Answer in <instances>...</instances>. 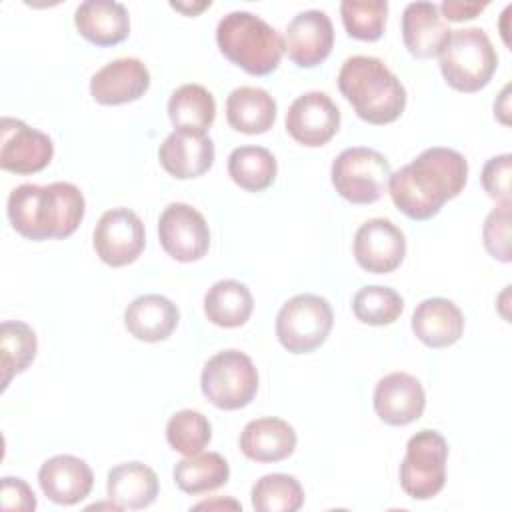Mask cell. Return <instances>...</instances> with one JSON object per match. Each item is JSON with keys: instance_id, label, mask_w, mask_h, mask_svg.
<instances>
[{"instance_id": "cell-1", "label": "cell", "mask_w": 512, "mask_h": 512, "mask_svg": "<svg viewBox=\"0 0 512 512\" xmlns=\"http://www.w3.org/2000/svg\"><path fill=\"white\" fill-rule=\"evenodd\" d=\"M468 180L466 158L452 148L432 146L388 178L394 206L412 220H430L456 198Z\"/></svg>"}, {"instance_id": "cell-2", "label": "cell", "mask_w": 512, "mask_h": 512, "mask_svg": "<svg viewBox=\"0 0 512 512\" xmlns=\"http://www.w3.org/2000/svg\"><path fill=\"white\" fill-rule=\"evenodd\" d=\"M86 212V200L78 186L70 182L20 184L6 204L12 228L28 240H62L76 232Z\"/></svg>"}, {"instance_id": "cell-3", "label": "cell", "mask_w": 512, "mask_h": 512, "mask_svg": "<svg viewBox=\"0 0 512 512\" xmlns=\"http://www.w3.org/2000/svg\"><path fill=\"white\" fill-rule=\"evenodd\" d=\"M338 90L368 124H390L406 108V88L376 56H350L338 72Z\"/></svg>"}, {"instance_id": "cell-4", "label": "cell", "mask_w": 512, "mask_h": 512, "mask_svg": "<svg viewBox=\"0 0 512 512\" xmlns=\"http://www.w3.org/2000/svg\"><path fill=\"white\" fill-rule=\"evenodd\" d=\"M216 44L224 58L252 76L274 72L284 54V40L278 30L246 10H234L220 18Z\"/></svg>"}, {"instance_id": "cell-5", "label": "cell", "mask_w": 512, "mask_h": 512, "mask_svg": "<svg viewBox=\"0 0 512 512\" xmlns=\"http://www.w3.org/2000/svg\"><path fill=\"white\" fill-rule=\"evenodd\" d=\"M438 56L446 84L468 94L482 90L498 68L496 50L488 34L478 26L452 30L448 44Z\"/></svg>"}, {"instance_id": "cell-6", "label": "cell", "mask_w": 512, "mask_h": 512, "mask_svg": "<svg viewBox=\"0 0 512 512\" xmlns=\"http://www.w3.org/2000/svg\"><path fill=\"white\" fill-rule=\"evenodd\" d=\"M202 394L220 410H240L258 392V370L250 356L236 348L214 354L202 368Z\"/></svg>"}, {"instance_id": "cell-7", "label": "cell", "mask_w": 512, "mask_h": 512, "mask_svg": "<svg viewBox=\"0 0 512 512\" xmlns=\"http://www.w3.org/2000/svg\"><path fill=\"white\" fill-rule=\"evenodd\" d=\"M334 324L330 302L318 294H296L282 304L276 316L278 342L292 354L320 348Z\"/></svg>"}, {"instance_id": "cell-8", "label": "cell", "mask_w": 512, "mask_h": 512, "mask_svg": "<svg viewBox=\"0 0 512 512\" xmlns=\"http://www.w3.org/2000/svg\"><path fill=\"white\" fill-rule=\"evenodd\" d=\"M390 162L384 154L364 146L342 150L330 168L332 186L352 204H372L388 190Z\"/></svg>"}, {"instance_id": "cell-9", "label": "cell", "mask_w": 512, "mask_h": 512, "mask_svg": "<svg viewBox=\"0 0 512 512\" xmlns=\"http://www.w3.org/2000/svg\"><path fill=\"white\" fill-rule=\"evenodd\" d=\"M448 442L436 430H420L410 436L400 464V486L414 500L436 496L446 484Z\"/></svg>"}, {"instance_id": "cell-10", "label": "cell", "mask_w": 512, "mask_h": 512, "mask_svg": "<svg viewBox=\"0 0 512 512\" xmlns=\"http://www.w3.org/2000/svg\"><path fill=\"white\" fill-rule=\"evenodd\" d=\"M158 240L176 262H196L210 248L208 222L190 204L172 202L158 218Z\"/></svg>"}, {"instance_id": "cell-11", "label": "cell", "mask_w": 512, "mask_h": 512, "mask_svg": "<svg viewBox=\"0 0 512 512\" xmlns=\"http://www.w3.org/2000/svg\"><path fill=\"white\" fill-rule=\"evenodd\" d=\"M92 244L104 264L112 268L132 264L146 246L144 224L130 208L106 210L94 228Z\"/></svg>"}, {"instance_id": "cell-12", "label": "cell", "mask_w": 512, "mask_h": 512, "mask_svg": "<svg viewBox=\"0 0 512 512\" xmlns=\"http://www.w3.org/2000/svg\"><path fill=\"white\" fill-rule=\"evenodd\" d=\"M54 156V144L48 134L30 128L18 118L4 116L0 124V166L14 174H36L44 170Z\"/></svg>"}, {"instance_id": "cell-13", "label": "cell", "mask_w": 512, "mask_h": 512, "mask_svg": "<svg viewBox=\"0 0 512 512\" xmlns=\"http://www.w3.org/2000/svg\"><path fill=\"white\" fill-rule=\"evenodd\" d=\"M340 128V110L320 90L298 96L286 112V132L302 146L318 148L334 138Z\"/></svg>"}, {"instance_id": "cell-14", "label": "cell", "mask_w": 512, "mask_h": 512, "mask_svg": "<svg viewBox=\"0 0 512 512\" xmlns=\"http://www.w3.org/2000/svg\"><path fill=\"white\" fill-rule=\"evenodd\" d=\"M354 258L370 274L394 272L406 256V236L388 218H370L354 234Z\"/></svg>"}, {"instance_id": "cell-15", "label": "cell", "mask_w": 512, "mask_h": 512, "mask_svg": "<svg viewBox=\"0 0 512 512\" xmlns=\"http://www.w3.org/2000/svg\"><path fill=\"white\" fill-rule=\"evenodd\" d=\"M334 46V26L324 10L298 12L286 26L284 52L300 68L322 64Z\"/></svg>"}, {"instance_id": "cell-16", "label": "cell", "mask_w": 512, "mask_h": 512, "mask_svg": "<svg viewBox=\"0 0 512 512\" xmlns=\"http://www.w3.org/2000/svg\"><path fill=\"white\" fill-rule=\"evenodd\" d=\"M374 410L388 426H406L418 420L426 408V394L420 380L408 372H392L374 388Z\"/></svg>"}, {"instance_id": "cell-17", "label": "cell", "mask_w": 512, "mask_h": 512, "mask_svg": "<svg viewBox=\"0 0 512 512\" xmlns=\"http://www.w3.org/2000/svg\"><path fill=\"white\" fill-rule=\"evenodd\" d=\"M150 88V70L138 58H116L90 78V94L102 106L134 102Z\"/></svg>"}, {"instance_id": "cell-18", "label": "cell", "mask_w": 512, "mask_h": 512, "mask_svg": "<svg viewBox=\"0 0 512 512\" xmlns=\"http://www.w3.org/2000/svg\"><path fill=\"white\" fill-rule=\"evenodd\" d=\"M214 154L212 138L190 130L170 132L158 148L162 168L178 180H190L206 174L214 164Z\"/></svg>"}, {"instance_id": "cell-19", "label": "cell", "mask_w": 512, "mask_h": 512, "mask_svg": "<svg viewBox=\"0 0 512 512\" xmlns=\"http://www.w3.org/2000/svg\"><path fill=\"white\" fill-rule=\"evenodd\" d=\"M38 484L54 504L72 506L92 492L94 474L86 460L72 454H58L40 466Z\"/></svg>"}, {"instance_id": "cell-20", "label": "cell", "mask_w": 512, "mask_h": 512, "mask_svg": "<svg viewBox=\"0 0 512 512\" xmlns=\"http://www.w3.org/2000/svg\"><path fill=\"white\" fill-rule=\"evenodd\" d=\"M450 26L434 2H410L402 12V40L414 58L438 56L450 40Z\"/></svg>"}, {"instance_id": "cell-21", "label": "cell", "mask_w": 512, "mask_h": 512, "mask_svg": "<svg viewBox=\"0 0 512 512\" xmlns=\"http://www.w3.org/2000/svg\"><path fill=\"white\" fill-rule=\"evenodd\" d=\"M412 332L428 348H448L464 334V314L448 298L422 300L412 314Z\"/></svg>"}, {"instance_id": "cell-22", "label": "cell", "mask_w": 512, "mask_h": 512, "mask_svg": "<svg viewBox=\"0 0 512 512\" xmlns=\"http://www.w3.org/2000/svg\"><path fill=\"white\" fill-rule=\"evenodd\" d=\"M74 24L80 36L96 46L120 44L130 34L128 10L114 0L82 2L74 12Z\"/></svg>"}, {"instance_id": "cell-23", "label": "cell", "mask_w": 512, "mask_h": 512, "mask_svg": "<svg viewBox=\"0 0 512 512\" xmlns=\"http://www.w3.org/2000/svg\"><path fill=\"white\" fill-rule=\"evenodd\" d=\"M296 430L282 418L266 416L250 420L240 434V450L254 462H280L296 448Z\"/></svg>"}, {"instance_id": "cell-24", "label": "cell", "mask_w": 512, "mask_h": 512, "mask_svg": "<svg viewBox=\"0 0 512 512\" xmlns=\"http://www.w3.org/2000/svg\"><path fill=\"white\" fill-rule=\"evenodd\" d=\"M178 320V306L162 294L138 296L124 312L126 330L142 342L166 340L176 330Z\"/></svg>"}, {"instance_id": "cell-25", "label": "cell", "mask_w": 512, "mask_h": 512, "mask_svg": "<svg viewBox=\"0 0 512 512\" xmlns=\"http://www.w3.org/2000/svg\"><path fill=\"white\" fill-rule=\"evenodd\" d=\"M160 484L156 472L142 462H122L110 468L106 478V494L120 510L148 508L158 496Z\"/></svg>"}, {"instance_id": "cell-26", "label": "cell", "mask_w": 512, "mask_h": 512, "mask_svg": "<svg viewBox=\"0 0 512 512\" xmlns=\"http://www.w3.org/2000/svg\"><path fill=\"white\" fill-rule=\"evenodd\" d=\"M226 120L242 134H264L274 126L276 100L258 86L234 88L226 98Z\"/></svg>"}, {"instance_id": "cell-27", "label": "cell", "mask_w": 512, "mask_h": 512, "mask_svg": "<svg viewBox=\"0 0 512 512\" xmlns=\"http://www.w3.org/2000/svg\"><path fill=\"white\" fill-rule=\"evenodd\" d=\"M254 310V298L246 284L226 278L214 282L204 294V314L220 328L244 326Z\"/></svg>"}, {"instance_id": "cell-28", "label": "cell", "mask_w": 512, "mask_h": 512, "mask_svg": "<svg viewBox=\"0 0 512 512\" xmlns=\"http://www.w3.org/2000/svg\"><path fill=\"white\" fill-rule=\"evenodd\" d=\"M168 118L174 130H190L206 134L216 118V102L202 84H182L168 100Z\"/></svg>"}, {"instance_id": "cell-29", "label": "cell", "mask_w": 512, "mask_h": 512, "mask_svg": "<svg viewBox=\"0 0 512 512\" xmlns=\"http://www.w3.org/2000/svg\"><path fill=\"white\" fill-rule=\"evenodd\" d=\"M172 476L182 492L198 496L224 486L230 478V466L218 452H200L180 460Z\"/></svg>"}, {"instance_id": "cell-30", "label": "cell", "mask_w": 512, "mask_h": 512, "mask_svg": "<svg viewBox=\"0 0 512 512\" xmlns=\"http://www.w3.org/2000/svg\"><path fill=\"white\" fill-rule=\"evenodd\" d=\"M228 174L240 188L260 192L276 180L278 162L264 146H238L228 156Z\"/></svg>"}, {"instance_id": "cell-31", "label": "cell", "mask_w": 512, "mask_h": 512, "mask_svg": "<svg viewBox=\"0 0 512 512\" xmlns=\"http://www.w3.org/2000/svg\"><path fill=\"white\" fill-rule=\"evenodd\" d=\"M36 332L20 320H4L0 326V354H2V390L10 380L22 374L36 358Z\"/></svg>"}, {"instance_id": "cell-32", "label": "cell", "mask_w": 512, "mask_h": 512, "mask_svg": "<svg viewBox=\"0 0 512 512\" xmlns=\"http://www.w3.org/2000/svg\"><path fill=\"white\" fill-rule=\"evenodd\" d=\"M250 498L256 512H296L304 504V490L294 476L274 472L254 482Z\"/></svg>"}, {"instance_id": "cell-33", "label": "cell", "mask_w": 512, "mask_h": 512, "mask_svg": "<svg viewBox=\"0 0 512 512\" xmlns=\"http://www.w3.org/2000/svg\"><path fill=\"white\" fill-rule=\"evenodd\" d=\"M404 310L402 296L388 286H364L352 298V312L362 324L386 326L400 318Z\"/></svg>"}, {"instance_id": "cell-34", "label": "cell", "mask_w": 512, "mask_h": 512, "mask_svg": "<svg viewBox=\"0 0 512 512\" xmlns=\"http://www.w3.org/2000/svg\"><path fill=\"white\" fill-rule=\"evenodd\" d=\"M166 440L172 450L184 456H194L212 440V426L202 412L184 408L170 416L166 424Z\"/></svg>"}, {"instance_id": "cell-35", "label": "cell", "mask_w": 512, "mask_h": 512, "mask_svg": "<svg viewBox=\"0 0 512 512\" xmlns=\"http://www.w3.org/2000/svg\"><path fill=\"white\" fill-rule=\"evenodd\" d=\"M342 24L348 36L374 42L384 34L388 2L386 0H344L340 4Z\"/></svg>"}, {"instance_id": "cell-36", "label": "cell", "mask_w": 512, "mask_h": 512, "mask_svg": "<svg viewBox=\"0 0 512 512\" xmlns=\"http://www.w3.org/2000/svg\"><path fill=\"white\" fill-rule=\"evenodd\" d=\"M482 240L486 252L500 260L510 262V202H500L484 220Z\"/></svg>"}, {"instance_id": "cell-37", "label": "cell", "mask_w": 512, "mask_h": 512, "mask_svg": "<svg viewBox=\"0 0 512 512\" xmlns=\"http://www.w3.org/2000/svg\"><path fill=\"white\" fill-rule=\"evenodd\" d=\"M510 174H512V156L508 152L486 160L480 174L484 192L496 202H510Z\"/></svg>"}, {"instance_id": "cell-38", "label": "cell", "mask_w": 512, "mask_h": 512, "mask_svg": "<svg viewBox=\"0 0 512 512\" xmlns=\"http://www.w3.org/2000/svg\"><path fill=\"white\" fill-rule=\"evenodd\" d=\"M0 508L6 512H30L36 508V494L26 484V480L4 476L0 486Z\"/></svg>"}, {"instance_id": "cell-39", "label": "cell", "mask_w": 512, "mask_h": 512, "mask_svg": "<svg viewBox=\"0 0 512 512\" xmlns=\"http://www.w3.org/2000/svg\"><path fill=\"white\" fill-rule=\"evenodd\" d=\"M488 4L486 2H458V0H444L438 10L444 20L462 22L476 18Z\"/></svg>"}, {"instance_id": "cell-40", "label": "cell", "mask_w": 512, "mask_h": 512, "mask_svg": "<svg viewBox=\"0 0 512 512\" xmlns=\"http://www.w3.org/2000/svg\"><path fill=\"white\" fill-rule=\"evenodd\" d=\"M170 6L172 8H176V10H180V12H184V14H188V16H194V14H198L200 10H204V8H208L210 6V0L208 2H198V4H182V2H170Z\"/></svg>"}, {"instance_id": "cell-41", "label": "cell", "mask_w": 512, "mask_h": 512, "mask_svg": "<svg viewBox=\"0 0 512 512\" xmlns=\"http://www.w3.org/2000/svg\"><path fill=\"white\" fill-rule=\"evenodd\" d=\"M222 504H230V506H234V508H240V504L238 502H234V500H230V502H200V504H196V508H212V506H222Z\"/></svg>"}]
</instances>
